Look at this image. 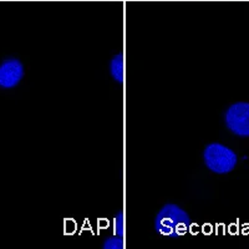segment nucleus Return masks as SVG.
I'll return each instance as SVG.
<instances>
[{"label":"nucleus","instance_id":"f257e3e1","mask_svg":"<svg viewBox=\"0 0 249 249\" xmlns=\"http://www.w3.org/2000/svg\"><path fill=\"white\" fill-rule=\"evenodd\" d=\"M191 218L188 213L175 203H167L159 211L155 219V228L160 234L178 238L190 230Z\"/></svg>","mask_w":249,"mask_h":249},{"label":"nucleus","instance_id":"f03ea898","mask_svg":"<svg viewBox=\"0 0 249 249\" xmlns=\"http://www.w3.org/2000/svg\"><path fill=\"white\" fill-rule=\"evenodd\" d=\"M203 160L206 167L217 175H227L232 172L238 162L237 153L219 142L207 144L203 151Z\"/></svg>","mask_w":249,"mask_h":249},{"label":"nucleus","instance_id":"7ed1b4c3","mask_svg":"<svg viewBox=\"0 0 249 249\" xmlns=\"http://www.w3.org/2000/svg\"><path fill=\"white\" fill-rule=\"evenodd\" d=\"M227 128L239 137H249V102H235L224 113Z\"/></svg>","mask_w":249,"mask_h":249},{"label":"nucleus","instance_id":"20e7f679","mask_svg":"<svg viewBox=\"0 0 249 249\" xmlns=\"http://www.w3.org/2000/svg\"><path fill=\"white\" fill-rule=\"evenodd\" d=\"M24 66L18 59H8L0 64V88L13 89L23 80Z\"/></svg>","mask_w":249,"mask_h":249},{"label":"nucleus","instance_id":"39448f33","mask_svg":"<svg viewBox=\"0 0 249 249\" xmlns=\"http://www.w3.org/2000/svg\"><path fill=\"white\" fill-rule=\"evenodd\" d=\"M110 72L111 76L115 81L122 82L124 76V55L120 54L115 55L110 62Z\"/></svg>","mask_w":249,"mask_h":249},{"label":"nucleus","instance_id":"423d86ee","mask_svg":"<svg viewBox=\"0 0 249 249\" xmlns=\"http://www.w3.org/2000/svg\"><path fill=\"white\" fill-rule=\"evenodd\" d=\"M122 247H124V242H122V238L119 237V235L107 238L104 242V248L106 249H121Z\"/></svg>","mask_w":249,"mask_h":249},{"label":"nucleus","instance_id":"0eeeda50","mask_svg":"<svg viewBox=\"0 0 249 249\" xmlns=\"http://www.w3.org/2000/svg\"><path fill=\"white\" fill-rule=\"evenodd\" d=\"M113 231H115V234L119 235V237H122L124 235V214L122 212H119L117 217L113 219Z\"/></svg>","mask_w":249,"mask_h":249}]
</instances>
